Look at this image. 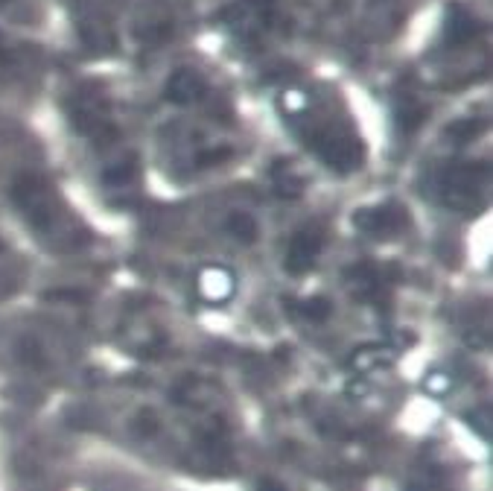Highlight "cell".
<instances>
[{
	"instance_id": "cell-1",
	"label": "cell",
	"mask_w": 493,
	"mask_h": 491,
	"mask_svg": "<svg viewBox=\"0 0 493 491\" xmlns=\"http://www.w3.org/2000/svg\"><path fill=\"white\" fill-rule=\"evenodd\" d=\"M12 199L18 211L24 213V220L29 223L44 243L61 246V249H76L79 243H88V234L79 226H71L68 211L56 196V191L47 184V178L24 173L12 184Z\"/></svg>"
},
{
	"instance_id": "cell-2",
	"label": "cell",
	"mask_w": 493,
	"mask_h": 491,
	"mask_svg": "<svg viewBox=\"0 0 493 491\" xmlns=\"http://www.w3.org/2000/svg\"><path fill=\"white\" fill-rule=\"evenodd\" d=\"M310 146L318 152L324 164H330V167H336V170H342V173L356 170V167L362 164V156H365L362 143H359L351 132L333 129V126L318 129L316 135H310Z\"/></svg>"
},
{
	"instance_id": "cell-3",
	"label": "cell",
	"mask_w": 493,
	"mask_h": 491,
	"mask_svg": "<svg viewBox=\"0 0 493 491\" xmlns=\"http://www.w3.org/2000/svg\"><path fill=\"white\" fill-rule=\"evenodd\" d=\"M487 188V167L484 164H458L444 176V199L452 208L482 205Z\"/></svg>"
},
{
	"instance_id": "cell-4",
	"label": "cell",
	"mask_w": 493,
	"mask_h": 491,
	"mask_svg": "<svg viewBox=\"0 0 493 491\" xmlns=\"http://www.w3.org/2000/svg\"><path fill=\"white\" fill-rule=\"evenodd\" d=\"M353 220L368 234H374V237H391V234L406 228L409 213H406L403 205H397V202H383V205H371V208H359L353 213Z\"/></svg>"
},
{
	"instance_id": "cell-5",
	"label": "cell",
	"mask_w": 493,
	"mask_h": 491,
	"mask_svg": "<svg viewBox=\"0 0 493 491\" xmlns=\"http://www.w3.org/2000/svg\"><path fill=\"white\" fill-rule=\"evenodd\" d=\"M321 249H324V228H321V226H306V228H301V231L292 237L289 249H286V260H284V263H286V272L303 275L306 269H310V266L318 260Z\"/></svg>"
},
{
	"instance_id": "cell-6",
	"label": "cell",
	"mask_w": 493,
	"mask_h": 491,
	"mask_svg": "<svg viewBox=\"0 0 493 491\" xmlns=\"http://www.w3.org/2000/svg\"><path fill=\"white\" fill-rule=\"evenodd\" d=\"M196 293L210 304H222L234 295V275L222 266H204L196 278Z\"/></svg>"
},
{
	"instance_id": "cell-7",
	"label": "cell",
	"mask_w": 493,
	"mask_h": 491,
	"mask_svg": "<svg viewBox=\"0 0 493 491\" xmlns=\"http://www.w3.org/2000/svg\"><path fill=\"white\" fill-rule=\"evenodd\" d=\"M204 94V82L199 74L193 71H175L167 82V97L178 106H187V103H196L199 97Z\"/></svg>"
},
{
	"instance_id": "cell-8",
	"label": "cell",
	"mask_w": 493,
	"mask_h": 491,
	"mask_svg": "<svg viewBox=\"0 0 493 491\" xmlns=\"http://www.w3.org/2000/svg\"><path fill=\"white\" fill-rule=\"evenodd\" d=\"M225 231L237 240V243H254L257 237H260V226H257V220L251 217V213H245V211H234V213H228V220H225Z\"/></svg>"
},
{
	"instance_id": "cell-9",
	"label": "cell",
	"mask_w": 493,
	"mask_h": 491,
	"mask_svg": "<svg viewBox=\"0 0 493 491\" xmlns=\"http://www.w3.org/2000/svg\"><path fill=\"white\" fill-rule=\"evenodd\" d=\"M274 184H277V191H281L284 196H289V199L301 196V191H303V178L298 173H292L289 164H284L281 170L274 173Z\"/></svg>"
},
{
	"instance_id": "cell-10",
	"label": "cell",
	"mask_w": 493,
	"mask_h": 491,
	"mask_svg": "<svg viewBox=\"0 0 493 491\" xmlns=\"http://www.w3.org/2000/svg\"><path fill=\"white\" fill-rule=\"evenodd\" d=\"M423 106H417V103H412V100H400V106H397V123L403 126L406 132H415L420 123H423Z\"/></svg>"
},
{
	"instance_id": "cell-11",
	"label": "cell",
	"mask_w": 493,
	"mask_h": 491,
	"mask_svg": "<svg viewBox=\"0 0 493 491\" xmlns=\"http://www.w3.org/2000/svg\"><path fill=\"white\" fill-rule=\"evenodd\" d=\"M135 176H137V161H135V158H126V161H120V164H114V167H108V170L103 173L105 184H126V181H132Z\"/></svg>"
},
{
	"instance_id": "cell-12",
	"label": "cell",
	"mask_w": 493,
	"mask_h": 491,
	"mask_svg": "<svg viewBox=\"0 0 493 491\" xmlns=\"http://www.w3.org/2000/svg\"><path fill=\"white\" fill-rule=\"evenodd\" d=\"M482 129H484L482 120H461V123H455V126H450V138H455V141H470V138H476Z\"/></svg>"
},
{
	"instance_id": "cell-13",
	"label": "cell",
	"mask_w": 493,
	"mask_h": 491,
	"mask_svg": "<svg viewBox=\"0 0 493 491\" xmlns=\"http://www.w3.org/2000/svg\"><path fill=\"white\" fill-rule=\"evenodd\" d=\"M301 310L310 316L313 322H321V319L330 316V301H327V298H310V301H303Z\"/></svg>"
},
{
	"instance_id": "cell-14",
	"label": "cell",
	"mask_w": 493,
	"mask_h": 491,
	"mask_svg": "<svg viewBox=\"0 0 493 491\" xmlns=\"http://www.w3.org/2000/svg\"><path fill=\"white\" fill-rule=\"evenodd\" d=\"M257 491H284V485L274 482V480H263V482L257 485Z\"/></svg>"
}]
</instances>
